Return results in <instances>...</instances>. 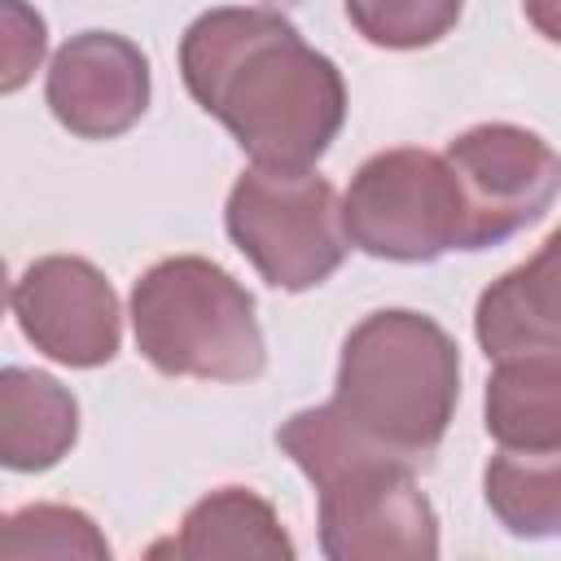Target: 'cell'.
Returning <instances> with one entry per match:
<instances>
[{
    "mask_svg": "<svg viewBox=\"0 0 561 561\" xmlns=\"http://www.w3.org/2000/svg\"><path fill=\"white\" fill-rule=\"evenodd\" d=\"M465 0H346L351 26L373 48H430L460 22Z\"/></svg>",
    "mask_w": 561,
    "mask_h": 561,
    "instance_id": "2e32d148",
    "label": "cell"
},
{
    "mask_svg": "<svg viewBox=\"0 0 561 561\" xmlns=\"http://www.w3.org/2000/svg\"><path fill=\"white\" fill-rule=\"evenodd\" d=\"M110 561V539L101 526L70 504H26L0 522V561Z\"/></svg>",
    "mask_w": 561,
    "mask_h": 561,
    "instance_id": "9a60e30c",
    "label": "cell"
},
{
    "mask_svg": "<svg viewBox=\"0 0 561 561\" xmlns=\"http://www.w3.org/2000/svg\"><path fill=\"white\" fill-rule=\"evenodd\" d=\"M224 228L232 245L254 263V272L285 294L324 285L346 259L342 202L324 175L250 167L237 175Z\"/></svg>",
    "mask_w": 561,
    "mask_h": 561,
    "instance_id": "5b68a950",
    "label": "cell"
},
{
    "mask_svg": "<svg viewBox=\"0 0 561 561\" xmlns=\"http://www.w3.org/2000/svg\"><path fill=\"white\" fill-rule=\"evenodd\" d=\"M131 333L162 377L254 381L267 368L254 294L202 254L158 259L131 285Z\"/></svg>",
    "mask_w": 561,
    "mask_h": 561,
    "instance_id": "277c9868",
    "label": "cell"
},
{
    "mask_svg": "<svg viewBox=\"0 0 561 561\" xmlns=\"http://www.w3.org/2000/svg\"><path fill=\"white\" fill-rule=\"evenodd\" d=\"M329 403L364 438L421 469L456 416L460 351L434 316L408 307L373 311L342 342Z\"/></svg>",
    "mask_w": 561,
    "mask_h": 561,
    "instance_id": "3957f363",
    "label": "cell"
},
{
    "mask_svg": "<svg viewBox=\"0 0 561 561\" xmlns=\"http://www.w3.org/2000/svg\"><path fill=\"white\" fill-rule=\"evenodd\" d=\"M482 495L508 535L561 539V447L491 456L482 469Z\"/></svg>",
    "mask_w": 561,
    "mask_h": 561,
    "instance_id": "5bb4252c",
    "label": "cell"
},
{
    "mask_svg": "<svg viewBox=\"0 0 561 561\" xmlns=\"http://www.w3.org/2000/svg\"><path fill=\"white\" fill-rule=\"evenodd\" d=\"M13 320L22 337L66 364V368H101L118 355L123 342V307L105 272L79 254H44L35 259L9 294Z\"/></svg>",
    "mask_w": 561,
    "mask_h": 561,
    "instance_id": "ba28073f",
    "label": "cell"
},
{
    "mask_svg": "<svg viewBox=\"0 0 561 561\" xmlns=\"http://www.w3.org/2000/svg\"><path fill=\"white\" fill-rule=\"evenodd\" d=\"M263 4H272V9H285V4H298V0H263Z\"/></svg>",
    "mask_w": 561,
    "mask_h": 561,
    "instance_id": "ffe728a7",
    "label": "cell"
},
{
    "mask_svg": "<svg viewBox=\"0 0 561 561\" xmlns=\"http://www.w3.org/2000/svg\"><path fill=\"white\" fill-rule=\"evenodd\" d=\"M276 443L316 486L320 552L329 561L438 557V517L416 486V465L364 438L333 403L294 412Z\"/></svg>",
    "mask_w": 561,
    "mask_h": 561,
    "instance_id": "7a4b0ae2",
    "label": "cell"
},
{
    "mask_svg": "<svg viewBox=\"0 0 561 561\" xmlns=\"http://www.w3.org/2000/svg\"><path fill=\"white\" fill-rule=\"evenodd\" d=\"M486 434L500 451H557L561 447V355L495 359L482 394Z\"/></svg>",
    "mask_w": 561,
    "mask_h": 561,
    "instance_id": "4fadbf2b",
    "label": "cell"
},
{
    "mask_svg": "<svg viewBox=\"0 0 561 561\" xmlns=\"http://www.w3.org/2000/svg\"><path fill=\"white\" fill-rule=\"evenodd\" d=\"M180 79L254 167L311 171L346 123V83L272 4H224L188 22Z\"/></svg>",
    "mask_w": 561,
    "mask_h": 561,
    "instance_id": "6da1fadb",
    "label": "cell"
},
{
    "mask_svg": "<svg viewBox=\"0 0 561 561\" xmlns=\"http://www.w3.org/2000/svg\"><path fill=\"white\" fill-rule=\"evenodd\" d=\"M48 31L26 0H0V92H18L44 61Z\"/></svg>",
    "mask_w": 561,
    "mask_h": 561,
    "instance_id": "e0dca14e",
    "label": "cell"
},
{
    "mask_svg": "<svg viewBox=\"0 0 561 561\" xmlns=\"http://www.w3.org/2000/svg\"><path fill=\"white\" fill-rule=\"evenodd\" d=\"M75 394L48 373L9 364L0 373V465L13 473H44L75 447Z\"/></svg>",
    "mask_w": 561,
    "mask_h": 561,
    "instance_id": "7c38bea8",
    "label": "cell"
},
{
    "mask_svg": "<svg viewBox=\"0 0 561 561\" xmlns=\"http://www.w3.org/2000/svg\"><path fill=\"white\" fill-rule=\"evenodd\" d=\"M44 101L70 136L114 140L149 110V57L118 31H79L53 53Z\"/></svg>",
    "mask_w": 561,
    "mask_h": 561,
    "instance_id": "9c48e42d",
    "label": "cell"
},
{
    "mask_svg": "<svg viewBox=\"0 0 561 561\" xmlns=\"http://www.w3.org/2000/svg\"><path fill=\"white\" fill-rule=\"evenodd\" d=\"M473 337L486 359L561 355V276L530 254L491 280L473 307Z\"/></svg>",
    "mask_w": 561,
    "mask_h": 561,
    "instance_id": "8fae6325",
    "label": "cell"
},
{
    "mask_svg": "<svg viewBox=\"0 0 561 561\" xmlns=\"http://www.w3.org/2000/svg\"><path fill=\"white\" fill-rule=\"evenodd\" d=\"M535 254H539V259H543L552 272H561V228H552V232H548V241H543Z\"/></svg>",
    "mask_w": 561,
    "mask_h": 561,
    "instance_id": "d6986e66",
    "label": "cell"
},
{
    "mask_svg": "<svg viewBox=\"0 0 561 561\" xmlns=\"http://www.w3.org/2000/svg\"><path fill=\"white\" fill-rule=\"evenodd\" d=\"M346 241L373 259L430 263L465 245V193L447 153L381 149L346 184Z\"/></svg>",
    "mask_w": 561,
    "mask_h": 561,
    "instance_id": "8992f818",
    "label": "cell"
},
{
    "mask_svg": "<svg viewBox=\"0 0 561 561\" xmlns=\"http://www.w3.org/2000/svg\"><path fill=\"white\" fill-rule=\"evenodd\" d=\"M447 162L465 193V245L491 250L543 219L561 193V153L530 127L478 123L447 140Z\"/></svg>",
    "mask_w": 561,
    "mask_h": 561,
    "instance_id": "52a82bcc",
    "label": "cell"
},
{
    "mask_svg": "<svg viewBox=\"0 0 561 561\" xmlns=\"http://www.w3.org/2000/svg\"><path fill=\"white\" fill-rule=\"evenodd\" d=\"M149 557L175 561H224V557H254V561H294V539L285 535L276 508L250 486H219L202 495L184 517L180 530L149 548Z\"/></svg>",
    "mask_w": 561,
    "mask_h": 561,
    "instance_id": "30bf717a",
    "label": "cell"
},
{
    "mask_svg": "<svg viewBox=\"0 0 561 561\" xmlns=\"http://www.w3.org/2000/svg\"><path fill=\"white\" fill-rule=\"evenodd\" d=\"M522 9H526V22H530L543 39L561 44V0H522Z\"/></svg>",
    "mask_w": 561,
    "mask_h": 561,
    "instance_id": "ac0fdd59",
    "label": "cell"
}]
</instances>
